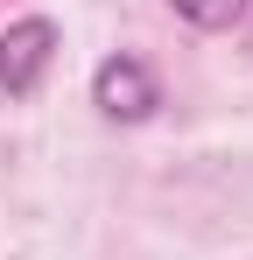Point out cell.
<instances>
[{
  "label": "cell",
  "mask_w": 253,
  "mask_h": 260,
  "mask_svg": "<svg viewBox=\"0 0 253 260\" xmlns=\"http://www.w3.org/2000/svg\"><path fill=\"white\" fill-rule=\"evenodd\" d=\"M91 106H99L106 120H120V127H141V120H155L162 85H155V71H148L141 56H106V63L91 71Z\"/></svg>",
  "instance_id": "2"
},
{
  "label": "cell",
  "mask_w": 253,
  "mask_h": 260,
  "mask_svg": "<svg viewBox=\"0 0 253 260\" xmlns=\"http://www.w3.org/2000/svg\"><path fill=\"white\" fill-rule=\"evenodd\" d=\"M190 28H232L239 14H246V0H169Z\"/></svg>",
  "instance_id": "3"
},
{
  "label": "cell",
  "mask_w": 253,
  "mask_h": 260,
  "mask_svg": "<svg viewBox=\"0 0 253 260\" xmlns=\"http://www.w3.org/2000/svg\"><path fill=\"white\" fill-rule=\"evenodd\" d=\"M49 63H56V21L49 14H21L0 28V91L7 99H36Z\"/></svg>",
  "instance_id": "1"
}]
</instances>
